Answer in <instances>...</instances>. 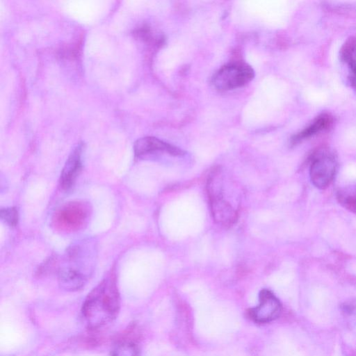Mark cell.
I'll return each instance as SVG.
<instances>
[{
    "label": "cell",
    "mask_w": 356,
    "mask_h": 356,
    "mask_svg": "<svg viewBox=\"0 0 356 356\" xmlns=\"http://www.w3.org/2000/svg\"><path fill=\"white\" fill-rule=\"evenodd\" d=\"M120 306L115 281L109 277L88 295L82 307L83 317L90 329L96 330L111 323L117 316Z\"/></svg>",
    "instance_id": "obj_1"
},
{
    "label": "cell",
    "mask_w": 356,
    "mask_h": 356,
    "mask_svg": "<svg viewBox=\"0 0 356 356\" xmlns=\"http://www.w3.org/2000/svg\"><path fill=\"white\" fill-rule=\"evenodd\" d=\"M90 214L89 205L82 201L67 202L58 208L52 217V226L60 233L70 234L83 227Z\"/></svg>",
    "instance_id": "obj_2"
},
{
    "label": "cell",
    "mask_w": 356,
    "mask_h": 356,
    "mask_svg": "<svg viewBox=\"0 0 356 356\" xmlns=\"http://www.w3.org/2000/svg\"><path fill=\"white\" fill-rule=\"evenodd\" d=\"M254 77L253 69L246 63L234 62L220 68L213 76L211 83L219 90H229L242 87Z\"/></svg>",
    "instance_id": "obj_3"
},
{
    "label": "cell",
    "mask_w": 356,
    "mask_h": 356,
    "mask_svg": "<svg viewBox=\"0 0 356 356\" xmlns=\"http://www.w3.org/2000/svg\"><path fill=\"white\" fill-rule=\"evenodd\" d=\"M338 167L334 154L328 149L316 152L311 161L309 177L312 184L320 189L326 188L332 181Z\"/></svg>",
    "instance_id": "obj_4"
},
{
    "label": "cell",
    "mask_w": 356,
    "mask_h": 356,
    "mask_svg": "<svg viewBox=\"0 0 356 356\" xmlns=\"http://www.w3.org/2000/svg\"><path fill=\"white\" fill-rule=\"evenodd\" d=\"M281 312V304L269 291L263 290L259 296V304L250 312L257 322L266 323L276 318Z\"/></svg>",
    "instance_id": "obj_5"
},
{
    "label": "cell",
    "mask_w": 356,
    "mask_h": 356,
    "mask_svg": "<svg viewBox=\"0 0 356 356\" xmlns=\"http://www.w3.org/2000/svg\"><path fill=\"white\" fill-rule=\"evenodd\" d=\"M134 153L138 156L158 152H167L174 156L183 154V151L154 137H144L134 144Z\"/></svg>",
    "instance_id": "obj_6"
},
{
    "label": "cell",
    "mask_w": 356,
    "mask_h": 356,
    "mask_svg": "<svg viewBox=\"0 0 356 356\" xmlns=\"http://www.w3.org/2000/svg\"><path fill=\"white\" fill-rule=\"evenodd\" d=\"M82 145L76 147L70 154L60 175V186L64 189L72 186L82 168Z\"/></svg>",
    "instance_id": "obj_7"
},
{
    "label": "cell",
    "mask_w": 356,
    "mask_h": 356,
    "mask_svg": "<svg viewBox=\"0 0 356 356\" xmlns=\"http://www.w3.org/2000/svg\"><path fill=\"white\" fill-rule=\"evenodd\" d=\"M88 275L68 265L58 270V282L61 288L74 291L81 289L86 284Z\"/></svg>",
    "instance_id": "obj_8"
},
{
    "label": "cell",
    "mask_w": 356,
    "mask_h": 356,
    "mask_svg": "<svg viewBox=\"0 0 356 356\" xmlns=\"http://www.w3.org/2000/svg\"><path fill=\"white\" fill-rule=\"evenodd\" d=\"M209 199L213 218L225 225L232 224L236 218V212L229 203L223 200L220 193L209 191Z\"/></svg>",
    "instance_id": "obj_9"
},
{
    "label": "cell",
    "mask_w": 356,
    "mask_h": 356,
    "mask_svg": "<svg viewBox=\"0 0 356 356\" xmlns=\"http://www.w3.org/2000/svg\"><path fill=\"white\" fill-rule=\"evenodd\" d=\"M332 123V118L331 116L328 114L323 113L318 116L309 126L295 135L291 138V143L293 144H296L302 140L308 138L318 132L327 129L330 127Z\"/></svg>",
    "instance_id": "obj_10"
},
{
    "label": "cell",
    "mask_w": 356,
    "mask_h": 356,
    "mask_svg": "<svg viewBox=\"0 0 356 356\" xmlns=\"http://www.w3.org/2000/svg\"><path fill=\"white\" fill-rule=\"evenodd\" d=\"M336 197L344 209L356 213V184L339 188L336 193Z\"/></svg>",
    "instance_id": "obj_11"
},
{
    "label": "cell",
    "mask_w": 356,
    "mask_h": 356,
    "mask_svg": "<svg viewBox=\"0 0 356 356\" xmlns=\"http://www.w3.org/2000/svg\"><path fill=\"white\" fill-rule=\"evenodd\" d=\"M111 356H138L136 345L131 341H122L113 348Z\"/></svg>",
    "instance_id": "obj_12"
},
{
    "label": "cell",
    "mask_w": 356,
    "mask_h": 356,
    "mask_svg": "<svg viewBox=\"0 0 356 356\" xmlns=\"http://www.w3.org/2000/svg\"><path fill=\"white\" fill-rule=\"evenodd\" d=\"M0 216L5 222L10 226H15L17 223L18 213L14 207L1 209Z\"/></svg>",
    "instance_id": "obj_13"
},
{
    "label": "cell",
    "mask_w": 356,
    "mask_h": 356,
    "mask_svg": "<svg viewBox=\"0 0 356 356\" xmlns=\"http://www.w3.org/2000/svg\"><path fill=\"white\" fill-rule=\"evenodd\" d=\"M350 70V82L353 88L356 92V60L350 61L347 63Z\"/></svg>",
    "instance_id": "obj_14"
}]
</instances>
